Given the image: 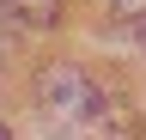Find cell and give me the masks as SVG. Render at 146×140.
Here are the masks:
<instances>
[{
    "label": "cell",
    "instance_id": "6da1fadb",
    "mask_svg": "<svg viewBox=\"0 0 146 140\" xmlns=\"http://www.w3.org/2000/svg\"><path fill=\"white\" fill-rule=\"evenodd\" d=\"M36 110L49 116V128L61 140H98L104 122H110V98H104V85L91 79L85 67L55 61V67H43V79H36Z\"/></svg>",
    "mask_w": 146,
    "mask_h": 140
},
{
    "label": "cell",
    "instance_id": "7a4b0ae2",
    "mask_svg": "<svg viewBox=\"0 0 146 140\" xmlns=\"http://www.w3.org/2000/svg\"><path fill=\"white\" fill-rule=\"evenodd\" d=\"M0 12H6L12 25H36V31H49L55 19H61V0H0Z\"/></svg>",
    "mask_w": 146,
    "mask_h": 140
},
{
    "label": "cell",
    "instance_id": "3957f363",
    "mask_svg": "<svg viewBox=\"0 0 146 140\" xmlns=\"http://www.w3.org/2000/svg\"><path fill=\"white\" fill-rule=\"evenodd\" d=\"M110 12L116 19H146V0H110Z\"/></svg>",
    "mask_w": 146,
    "mask_h": 140
},
{
    "label": "cell",
    "instance_id": "277c9868",
    "mask_svg": "<svg viewBox=\"0 0 146 140\" xmlns=\"http://www.w3.org/2000/svg\"><path fill=\"white\" fill-rule=\"evenodd\" d=\"M0 140H12V134H6V128H0Z\"/></svg>",
    "mask_w": 146,
    "mask_h": 140
}]
</instances>
